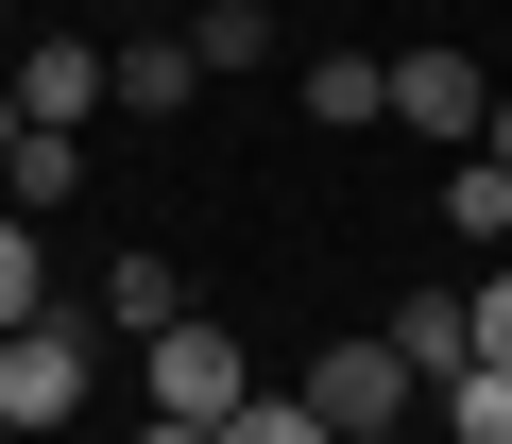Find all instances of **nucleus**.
I'll list each match as a JSON object with an SVG mask.
<instances>
[{
  "instance_id": "obj_15",
  "label": "nucleus",
  "mask_w": 512,
  "mask_h": 444,
  "mask_svg": "<svg viewBox=\"0 0 512 444\" xmlns=\"http://www.w3.org/2000/svg\"><path fill=\"white\" fill-rule=\"evenodd\" d=\"M222 444H342V427H325V410H291V393H256V410H239Z\"/></svg>"
},
{
  "instance_id": "obj_14",
  "label": "nucleus",
  "mask_w": 512,
  "mask_h": 444,
  "mask_svg": "<svg viewBox=\"0 0 512 444\" xmlns=\"http://www.w3.org/2000/svg\"><path fill=\"white\" fill-rule=\"evenodd\" d=\"M35 308H52V240L0 205V325H35Z\"/></svg>"
},
{
  "instance_id": "obj_13",
  "label": "nucleus",
  "mask_w": 512,
  "mask_h": 444,
  "mask_svg": "<svg viewBox=\"0 0 512 444\" xmlns=\"http://www.w3.org/2000/svg\"><path fill=\"white\" fill-rule=\"evenodd\" d=\"M444 222H461V240H495V257H512V171H495V154H461V171H444Z\"/></svg>"
},
{
  "instance_id": "obj_10",
  "label": "nucleus",
  "mask_w": 512,
  "mask_h": 444,
  "mask_svg": "<svg viewBox=\"0 0 512 444\" xmlns=\"http://www.w3.org/2000/svg\"><path fill=\"white\" fill-rule=\"evenodd\" d=\"M188 52H205V86H256V69H274V18H256V0H205Z\"/></svg>"
},
{
  "instance_id": "obj_4",
  "label": "nucleus",
  "mask_w": 512,
  "mask_h": 444,
  "mask_svg": "<svg viewBox=\"0 0 512 444\" xmlns=\"http://www.w3.org/2000/svg\"><path fill=\"white\" fill-rule=\"evenodd\" d=\"M393 120H410V137H444V154H478L495 69H478V52H393Z\"/></svg>"
},
{
  "instance_id": "obj_3",
  "label": "nucleus",
  "mask_w": 512,
  "mask_h": 444,
  "mask_svg": "<svg viewBox=\"0 0 512 444\" xmlns=\"http://www.w3.org/2000/svg\"><path fill=\"white\" fill-rule=\"evenodd\" d=\"M137 359H154V410H171V427H239V410H256V376H239V342H222L205 308H188L171 342H137Z\"/></svg>"
},
{
  "instance_id": "obj_2",
  "label": "nucleus",
  "mask_w": 512,
  "mask_h": 444,
  "mask_svg": "<svg viewBox=\"0 0 512 444\" xmlns=\"http://www.w3.org/2000/svg\"><path fill=\"white\" fill-rule=\"evenodd\" d=\"M410 393H427V376H410L393 342H325V359L291 376V410H325L342 444H376V427H410Z\"/></svg>"
},
{
  "instance_id": "obj_5",
  "label": "nucleus",
  "mask_w": 512,
  "mask_h": 444,
  "mask_svg": "<svg viewBox=\"0 0 512 444\" xmlns=\"http://www.w3.org/2000/svg\"><path fill=\"white\" fill-rule=\"evenodd\" d=\"M0 86H18V120H35V137H86V120H103V52H86V35H35Z\"/></svg>"
},
{
  "instance_id": "obj_1",
  "label": "nucleus",
  "mask_w": 512,
  "mask_h": 444,
  "mask_svg": "<svg viewBox=\"0 0 512 444\" xmlns=\"http://www.w3.org/2000/svg\"><path fill=\"white\" fill-rule=\"evenodd\" d=\"M86 376H103V325H69V308L0 325V427H69V410H86Z\"/></svg>"
},
{
  "instance_id": "obj_6",
  "label": "nucleus",
  "mask_w": 512,
  "mask_h": 444,
  "mask_svg": "<svg viewBox=\"0 0 512 444\" xmlns=\"http://www.w3.org/2000/svg\"><path fill=\"white\" fill-rule=\"evenodd\" d=\"M103 103H120V120H171V103H205V52H188V35H120V52H103Z\"/></svg>"
},
{
  "instance_id": "obj_17",
  "label": "nucleus",
  "mask_w": 512,
  "mask_h": 444,
  "mask_svg": "<svg viewBox=\"0 0 512 444\" xmlns=\"http://www.w3.org/2000/svg\"><path fill=\"white\" fill-rule=\"evenodd\" d=\"M478 154H495V171H512V86H495V120H478Z\"/></svg>"
},
{
  "instance_id": "obj_20",
  "label": "nucleus",
  "mask_w": 512,
  "mask_h": 444,
  "mask_svg": "<svg viewBox=\"0 0 512 444\" xmlns=\"http://www.w3.org/2000/svg\"><path fill=\"white\" fill-rule=\"evenodd\" d=\"M376 444H427V427H376Z\"/></svg>"
},
{
  "instance_id": "obj_9",
  "label": "nucleus",
  "mask_w": 512,
  "mask_h": 444,
  "mask_svg": "<svg viewBox=\"0 0 512 444\" xmlns=\"http://www.w3.org/2000/svg\"><path fill=\"white\" fill-rule=\"evenodd\" d=\"M376 342H393V359H410V376H427V393H444V376H461V359H478V308H461V291H410V308H393V325H376Z\"/></svg>"
},
{
  "instance_id": "obj_7",
  "label": "nucleus",
  "mask_w": 512,
  "mask_h": 444,
  "mask_svg": "<svg viewBox=\"0 0 512 444\" xmlns=\"http://www.w3.org/2000/svg\"><path fill=\"white\" fill-rule=\"evenodd\" d=\"M103 325H120V342H171V325H188V274H171L154 240H120V257H103Z\"/></svg>"
},
{
  "instance_id": "obj_11",
  "label": "nucleus",
  "mask_w": 512,
  "mask_h": 444,
  "mask_svg": "<svg viewBox=\"0 0 512 444\" xmlns=\"http://www.w3.org/2000/svg\"><path fill=\"white\" fill-rule=\"evenodd\" d=\"M86 188V137H18V154H0V205H18V222H52Z\"/></svg>"
},
{
  "instance_id": "obj_12",
  "label": "nucleus",
  "mask_w": 512,
  "mask_h": 444,
  "mask_svg": "<svg viewBox=\"0 0 512 444\" xmlns=\"http://www.w3.org/2000/svg\"><path fill=\"white\" fill-rule=\"evenodd\" d=\"M444 444H512V359H461L444 376Z\"/></svg>"
},
{
  "instance_id": "obj_8",
  "label": "nucleus",
  "mask_w": 512,
  "mask_h": 444,
  "mask_svg": "<svg viewBox=\"0 0 512 444\" xmlns=\"http://www.w3.org/2000/svg\"><path fill=\"white\" fill-rule=\"evenodd\" d=\"M291 103H308L325 137H359V120H393V69H376V52H308V69H291Z\"/></svg>"
},
{
  "instance_id": "obj_19",
  "label": "nucleus",
  "mask_w": 512,
  "mask_h": 444,
  "mask_svg": "<svg viewBox=\"0 0 512 444\" xmlns=\"http://www.w3.org/2000/svg\"><path fill=\"white\" fill-rule=\"evenodd\" d=\"M18 137H35V120H18V86H0V154H18Z\"/></svg>"
},
{
  "instance_id": "obj_16",
  "label": "nucleus",
  "mask_w": 512,
  "mask_h": 444,
  "mask_svg": "<svg viewBox=\"0 0 512 444\" xmlns=\"http://www.w3.org/2000/svg\"><path fill=\"white\" fill-rule=\"evenodd\" d=\"M478 308V359H512V257H495V291H461Z\"/></svg>"
},
{
  "instance_id": "obj_18",
  "label": "nucleus",
  "mask_w": 512,
  "mask_h": 444,
  "mask_svg": "<svg viewBox=\"0 0 512 444\" xmlns=\"http://www.w3.org/2000/svg\"><path fill=\"white\" fill-rule=\"evenodd\" d=\"M137 444H222V427H171V410H154V427H137Z\"/></svg>"
}]
</instances>
